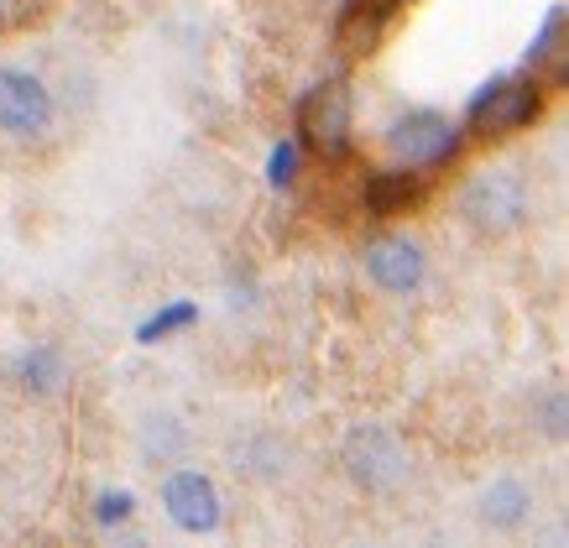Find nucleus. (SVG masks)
<instances>
[{
    "mask_svg": "<svg viewBox=\"0 0 569 548\" xmlns=\"http://www.w3.org/2000/svg\"><path fill=\"white\" fill-rule=\"evenodd\" d=\"M455 141L460 131L449 126V116L439 110H408L402 120H392V131H387V152L397 157V168H433V162H445L455 152Z\"/></svg>",
    "mask_w": 569,
    "mask_h": 548,
    "instance_id": "f257e3e1",
    "label": "nucleus"
},
{
    "mask_svg": "<svg viewBox=\"0 0 569 548\" xmlns=\"http://www.w3.org/2000/svg\"><path fill=\"white\" fill-rule=\"evenodd\" d=\"M460 209H466V220L476 225V230H486V236H507L512 225H522L528 199H522V183L512 178V172L486 168L481 178H470V183H466Z\"/></svg>",
    "mask_w": 569,
    "mask_h": 548,
    "instance_id": "f03ea898",
    "label": "nucleus"
},
{
    "mask_svg": "<svg viewBox=\"0 0 569 548\" xmlns=\"http://www.w3.org/2000/svg\"><path fill=\"white\" fill-rule=\"evenodd\" d=\"M538 110H543V94H538L528 79H491V84L470 100V126H476L481 137H507V131H522Z\"/></svg>",
    "mask_w": 569,
    "mask_h": 548,
    "instance_id": "7ed1b4c3",
    "label": "nucleus"
},
{
    "mask_svg": "<svg viewBox=\"0 0 569 548\" xmlns=\"http://www.w3.org/2000/svg\"><path fill=\"white\" fill-rule=\"evenodd\" d=\"M162 512H168V522L183 532H214L220 528V491H214V480L204 476V470H173V476L162 480Z\"/></svg>",
    "mask_w": 569,
    "mask_h": 548,
    "instance_id": "20e7f679",
    "label": "nucleus"
},
{
    "mask_svg": "<svg viewBox=\"0 0 569 548\" xmlns=\"http://www.w3.org/2000/svg\"><path fill=\"white\" fill-rule=\"evenodd\" d=\"M346 470L361 480L366 491H387V486L402 480L408 460H402V449H397V439L387 429L361 424V429H350V439H346Z\"/></svg>",
    "mask_w": 569,
    "mask_h": 548,
    "instance_id": "39448f33",
    "label": "nucleus"
},
{
    "mask_svg": "<svg viewBox=\"0 0 569 548\" xmlns=\"http://www.w3.org/2000/svg\"><path fill=\"white\" fill-rule=\"evenodd\" d=\"M52 120V94L48 84L27 69H0V131L11 137H37Z\"/></svg>",
    "mask_w": 569,
    "mask_h": 548,
    "instance_id": "423d86ee",
    "label": "nucleus"
},
{
    "mask_svg": "<svg viewBox=\"0 0 569 548\" xmlns=\"http://www.w3.org/2000/svg\"><path fill=\"white\" fill-rule=\"evenodd\" d=\"M366 272L381 292H418L423 277H429V257L408 236H381L366 246Z\"/></svg>",
    "mask_w": 569,
    "mask_h": 548,
    "instance_id": "0eeeda50",
    "label": "nucleus"
},
{
    "mask_svg": "<svg viewBox=\"0 0 569 548\" xmlns=\"http://www.w3.org/2000/svg\"><path fill=\"white\" fill-rule=\"evenodd\" d=\"M298 120H303L309 147H319V152H346V141H350V94H346V84H340V79L319 84L309 100H303Z\"/></svg>",
    "mask_w": 569,
    "mask_h": 548,
    "instance_id": "6e6552de",
    "label": "nucleus"
},
{
    "mask_svg": "<svg viewBox=\"0 0 569 548\" xmlns=\"http://www.w3.org/2000/svg\"><path fill=\"white\" fill-rule=\"evenodd\" d=\"M528 512H533V497H528V486L522 480H491L481 491V517L491 522V528H501V532H512V528H522L528 522Z\"/></svg>",
    "mask_w": 569,
    "mask_h": 548,
    "instance_id": "1a4fd4ad",
    "label": "nucleus"
},
{
    "mask_svg": "<svg viewBox=\"0 0 569 548\" xmlns=\"http://www.w3.org/2000/svg\"><path fill=\"white\" fill-rule=\"evenodd\" d=\"M366 205H371V215H408V209L423 205V183H418L408 168L377 172V178L366 183Z\"/></svg>",
    "mask_w": 569,
    "mask_h": 548,
    "instance_id": "9d476101",
    "label": "nucleus"
},
{
    "mask_svg": "<svg viewBox=\"0 0 569 548\" xmlns=\"http://www.w3.org/2000/svg\"><path fill=\"white\" fill-rule=\"evenodd\" d=\"M193 319H199V309H193V303H168V309L152 313V319L137 329V340H141V345H157L162 335H173V329L193 325Z\"/></svg>",
    "mask_w": 569,
    "mask_h": 548,
    "instance_id": "9b49d317",
    "label": "nucleus"
},
{
    "mask_svg": "<svg viewBox=\"0 0 569 548\" xmlns=\"http://www.w3.org/2000/svg\"><path fill=\"white\" fill-rule=\"evenodd\" d=\"M21 381H27L32 392H52V387H58V356H52L48 345L21 356Z\"/></svg>",
    "mask_w": 569,
    "mask_h": 548,
    "instance_id": "f8f14e48",
    "label": "nucleus"
},
{
    "mask_svg": "<svg viewBox=\"0 0 569 548\" xmlns=\"http://www.w3.org/2000/svg\"><path fill=\"white\" fill-rule=\"evenodd\" d=\"M293 172H298V141H277L272 162H267V183H272V189H288Z\"/></svg>",
    "mask_w": 569,
    "mask_h": 548,
    "instance_id": "ddd939ff",
    "label": "nucleus"
},
{
    "mask_svg": "<svg viewBox=\"0 0 569 548\" xmlns=\"http://www.w3.org/2000/svg\"><path fill=\"white\" fill-rule=\"evenodd\" d=\"M131 507H137V497H131V491H104V497L94 501V517H100L104 528H116V522H126V517H131Z\"/></svg>",
    "mask_w": 569,
    "mask_h": 548,
    "instance_id": "4468645a",
    "label": "nucleus"
},
{
    "mask_svg": "<svg viewBox=\"0 0 569 548\" xmlns=\"http://www.w3.org/2000/svg\"><path fill=\"white\" fill-rule=\"evenodd\" d=\"M381 6H397V0H381Z\"/></svg>",
    "mask_w": 569,
    "mask_h": 548,
    "instance_id": "2eb2a0df",
    "label": "nucleus"
}]
</instances>
